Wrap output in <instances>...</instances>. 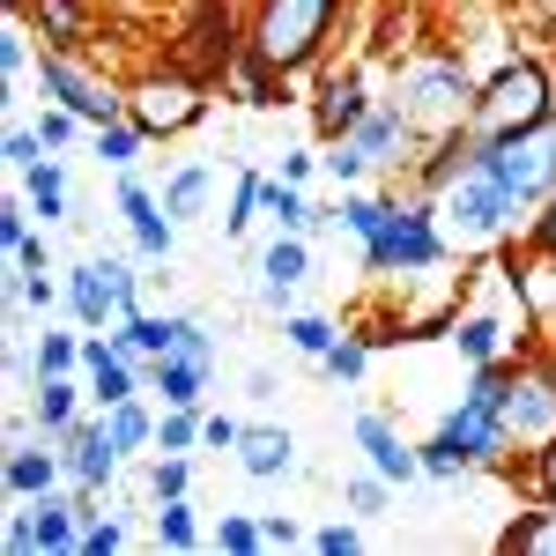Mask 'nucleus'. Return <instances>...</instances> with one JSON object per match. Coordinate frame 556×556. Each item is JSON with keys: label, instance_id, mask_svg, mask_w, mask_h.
<instances>
[{"label": "nucleus", "instance_id": "obj_1", "mask_svg": "<svg viewBox=\"0 0 556 556\" xmlns=\"http://www.w3.org/2000/svg\"><path fill=\"white\" fill-rule=\"evenodd\" d=\"M334 8H342V0H260V15H253V60H267L275 75L304 67V60L319 52V38H327Z\"/></svg>", "mask_w": 556, "mask_h": 556}, {"label": "nucleus", "instance_id": "obj_2", "mask_svg": "<svg viewBox=\"0 0 556 556\" xmlns=\"http://www.w3.org/2000/svg\"><path fill=\"white\" fill-rule=\"evenodd\" d=\"M513 208H519L513 186L490 172V156H475L468 172L445 186V208H438V215H445V230H453L460 245H490V238L513 223Z\"/></svg>", "mask_w": 556, "mask_h": 556}, {"label": "nucleus", "instance_id": "obj_3", "mask_svg": "<svg viewBox=\"0 0 556 556\" xmlns=\"http://www.w3.org/2000/svg\"><path fill=\"white\" fill-rule=\"evenodd\" d=\"M549 119V75L542 67H505L497 83L475 97V141L490 149V141H505V134H527V127H542Z\"/></svg>", "mask_w": 556, "mask_h": 556}, {"label": "nucleus", "instance_id": "obj_4", "mask_svg": "<svg viewBox=\"0 0 556 556\" xmlns=\"http://www.w3.org/2000/svg\"><path fill=\"white\" fill-rule=\"evenodd\" d=\"M468 97H475V89H468V75H460L453 60H430V67H416V75H408V104H401V119H408V134H416V127L460 134V119L475 112Z\"/></svg>", "mask_w": 556, "mask_h": 556}, {"label": "nucleus", "instance_id": "obj_5", "mask_svg": "<svg viewBox=\"0 0 556 556\" xmlns=\"http://www.w3.org/2000/svg\"><path fill=\"white\" fill-rule=\"evenodd\" d=\"M482 156H490V172L513 186V201H542V193L556 186V127H549V119H542V127H527V134L490 141Z\"/></svg>", "mask_w": 556, "mask_h": 556}, {"label": "nucleus", "instance_id": "obj_6", "mask_svg": "<svg viewBox=\"0 0 556 556\" xmlns=\"http://www.w3.org/2000/svg\"><path fill=\"white\" fill-rule=\"evenodd\" d=\"M371 245V267H430L438 260V230H430V215L424 208H386V223L364 238Z\"/></svg>", "mask_w": 556, "mask_h": 556}, {"label": "nucleus", "instance_id": "obj_7", "mask_svg": "<svg viewBox=\"0 0 556 556\" xmlns=\"http://www.w3.org/2000/svg\"><path fill=\"white\" fill-rule=\"evenodd\" d=\"M201 119V83H186V75H149V83L134 89V127L141 134H178Z\"/></svg>", "mask_w": 556, "mask_h": 556}, {"label": "nucleus", "instance_id": "obj_8", "mask_svg": "<svg viewBox=\"0 0 556 556\" xmlns=\"http://www.w3.org/2000/svg\"><path fill=\"white\" fill-rule=\"evenodd\" d=\"M438 445H445L453 460H497V453L513 445V430H505V416H497V408H482V401H460V416H445Z\"/></svg>", "mask_w": 556, "mask_h": 556}, {"label": "nucleus", "instance_id": "obj_9", "mask_svg": "<svg viewBox=\"0 0 556 556\" xmlns=\"http://www.w3.org/2000/svg\"><path fill=\"white\" fill-rule=\"evenodd\" d=\"M45 89H52V97H60L75 119H89V127H112V112H119V97L97 83V75H83L75 60H60V52L45 60Z\"/></svg>", "mask_w": 556, "mask_h": 556}, {"label": "nucleus", "instance_id": "obj_10", "mask_svg": "<svg viewBox=\"0 0 556 556\" xmlns=\"http://www.w3.org/2000/svg\"><path fill=\"white\" fill-rule=\"evenodd\" d=\"M505 430H513V438H556V379H527V371H513Z\"/></svg>", "mask_w": 556, "mask_h": 556}, {"label": "nucleus", "instance_id": "obj_11", "mask_svg": "<svg viewBox=\"0 0 556 556\" xmlns=\"http://www.w3.org/2000/svg\"><path fill=\"white\" fill-rule=\"evenodd\" d=\"M356 438H364V453H371V468L386 475V482H408V475H424V460L386 430V416H356Z\"/></svg>", "mask_w": 556, "mask_h": 556}, {"label": "nucleus", "instance_id": "obj_12", "mask_svg": "<svg viewBox=\"0 0 556 556\" xmlns=\"http://www.w3.org/2000/svg\"><path fill=\"white\" fill-rule=\"evenodd\" d=\"M67 445H75V453H67V468L83 475V482H104V475L119 468V445H112V430H104V424H97V430H75Z\"/></svg>", "mask_w": 556, "mask_h": 556}, {"label": "nucleus", "instance_id": "obj_13", "mask_svg": "<svg viewBox=\"0 0 556 556\" xmlns=\"http://www.w3.org/2000/svg\"><path fill=\"white\" fill-rule=\"evenodd\" d=\"M356 119H364V83L319 89V134H356Z\"/></svg>", "mask_w": 556, "mask_h": 556}, {"label": "nucleus", "instance_id": "obj_14", "mask_svg": "<svg viewBox=\"0 0 556 556\" xmlns=\"http://www.w3.org/2000/svg\"><path fill=\"white\" fill-rule=\"evenodd\" d=\"M238 460H245V475H282L290 468V438L282 430H245L238 438Z\"/></svg>", "mask_w": 556, "mask_h": 556}, {"label": "nucleus", "instance_id": "obj_15", "mask_svg": "<svg viewBox=\"0 0 556 556\" xmlns=\"http://www.w3.org/2000/svg\"><path fill=\"white\" fill-rule=\"evenodd\" d=\"M156 386H164L172 408H193L201 401V364L193 356H156Z\"/></svg>", "mask_w": 556, "mask_h": 556}, {"label": "nucleus", "instance_id": "obj_16", "mask_svg": "<svg viewBox=\"0 0 556 556\" xmlns=\"http://www.w3.org/2000/svg\"><path fill=\"white\" fill-rule=\"evenodd\" d=\"M8 490H15V497H45V490H52V453H23V445H15V453H8Z\"/></svg>", "mask_w": 556, "mask_h": 556}, {"label": "nucleus", "instance_id": "obj_17", "mask_svg": "<svg viewBox=\"0 0 556 556\" xmlns=\"http://www.w3.org/2000/svg\"><path fill=\"white\" fill-rule=\"evenodd\" d=\"M30 527H38V549H83V534H75V513H67V505H52V497H45L38 513H30Z\"/></svg>", "mask_w": 556, "mask_h": 556}, {"label": "nucleus", "instance_id": "obj_18", "mask_svg": "<svg viewBox=\"0 0 556 556\" xmlns=\"http://www.w3.org/2000/svg\"><path fill=\"white\" fill-rule=\"evenodd\" d=\"M38 30H45V38H60V45H75L89 30L83 0H38Z\"/></svg>", "mask_w": 556, "mask_h": 556}, {"label": "nucleus", "instance_id": "obj_19", "mask_svg": "<svg viewBox=\"0 0 556 556\" xmlns=\"http://www.w3.org/2000/svg\"><path fill=\"white\" fill-rule=\"evenodd\" d=\"M298 275H304V245L298 238H275V245H267V298L282 304V290H290Z\"/></svg>", "mask_w": 556, "mask_h": 556}, {"label": "nucleus", "instance_id": "obj_20", "mask_svg": "<svg viewBox=\"0 0 556 556\" xmlns=\"http://www.w3.org/2000/svg\"><path fill=\"white\" fill-rule=\"evenodd\" d=\"M505 549H527V556H556V505L549 513H527L513 527V534H505Z\"/></svg>", "mask_w": 556, "mask_h": 556}, {"label": "nucleus", "instance_id": "obj_21", "mask_svg": "<svg viewBox=\"0 0 556 556\" xmlns=\"http://www.w3.org/2000/svg\"><path fill=\"white\" fill-rule=\"evenodd\" d=\"M104 430H112V445H119V453H134V445H149V416H141L134 401H112V416H104Z\"/></svg>", "mask_w": 556, "mask_h": 556}, {"label": "nucleus", "instance_id": "obj_22", "mask_svg": "<svg viewBox=\"0 0 556 556\" xmlns=\"http://www.w3.org/2000/svg\"><path fill=\"white\" fill-rule=\"evenodd\" d=\"M260 208L275 215L282 230H304V223H312V208H304V201L290 193V186H260Z\"/></svg>", "mask_w": 556, "mask_h": 556}, {"label": "nucleus", "instance_id": "obj_23", "mask_svg": "<svg viewBox=\"0 0 556 556\" xmlns=\"http://www.w3.org/2000/svg\"><path fill=\"white\" fill-rule=\"evenodd\" d=\"M67 408H75V386L45 379V386H38V416H45V430H67Z\"/></svg>", "mask_w": 556, "mask_h": 556}, {"label": "nucleus", "instance_id": "obj_24", "mask_svg": "<svg viewBox=\"0 0 556 556\" xmlns=\"http://www.w3.org/2000/svg\"><path fill=\"white\" fill-rule=\"evenodd\" d=\"M134 149H141V127H97V156L104 164H134Z\"/></svg>", "mask_w": 556, "mask_h": 556}, {"label": "nucleus", "instance_id": "obj_25", "mask_svg": "<svg viewBox=\"0 0 556 556\" xmlns=\"http://www.w3.org/2000/svg\"><path fill=\"white\" fill-rule=\"evenodd\" d=\"M201 193H208V172H178L172 193H164V208H172V215H193V208H201Z\"/></svg>", "mask_w": 556, "mask_h": 556}, {"label": "nucleus", "instance_id": "obj_26", "mask_svg": "<svg viewBox=\"0 0 556 556\" xmlns=\"http://www.w3.org/2000/svg\"><path fill=\"white\" fill-rule=\"evenodd\" d=\"M156 534H164L172 549H193V519H186V505H178V497H164V513H156Z\"/></svg>", "mask_w": 556, "mask_h": 556}, {"label": "nucleus", "instance_id": "obj_27", "mask_svg": "<svg viewBox=\"0 0 556 556\" xmlns=\"http://www.w3.org/2000/svg\"><path fill=\"white\" fill-rule=\"evenodd\" d=\"M290 342H298L304 356H327V349H334V327H327V319H290Z\"/></svg>", "mask_w": 556, "mask_h": 556}, {"label": "nucleus", "instance_id": "obj_28", "mask_svg": "<svg viewBox=\"0 0 556 556\" xmlns=\"http://www.w3.org/2000/svg\"><path fill=\"white\" fill-rule=\"evenodd\" d=\"M30 193H38V215L52 223V215H60V172H52V164H30Z\"/></svg>", "mask_w": 556, "mask_h": 556}, {"label": "nucleus", "instance_id": "obj_29", "mask_svg": "<svg viewBox=\"0 0 556 556\" xmlns=\"http://www.w3.org/2000/svg\"><path fill=\"white\" fill-rule=\"evenodd\" d=\"M67 364H75V342H67V334H45V349H38V379H60Z\"/></svg>", "mask_w": 556, "mask_h": 556}, {"label": "nucleus", "instance_id": "obj_30", "mask_svg": "<svg viewBox=\"0 0 556 556\" xmlns=\"http://www.w3.org/2000/svg\"><path fill=\"white\" fill-rule=\"evenodd\" d=\"M460 349H468L475 364H490V349H497V319H468V327H460Z\"/></svg>", "mask_w": 556, "mask_h": 556}, {"label": "nucleus", "instance_id": "obj_31", "mask_svg": "<svg viewBox=\"0 0 556 556\" xmlns=\"http://www.w3.org/2000/svg\"><path fill=\"white\" fill-rule=\"evenodd\" d=\"M172 356H193V364H208V334H201L193 319H172Z\"/></svg>", "mask_w": 556, "mask_h": 556}, {"label": "nucleus", "instance_id": "obj_32", "mask_svg": "<svg viewBox=\"0 0 556 556\" xmlns=\"http://www.w3.org/2000/svg\"><path fill=\"white\" fill-rule=\"evenodd\" d=\"M193 438H208V424H193L186 408H172V424H164V453H186Z\"/></svg>", "mask_w": 556, "mask_h": 556}, {"label": "nucleus", "instance_id": "obj_33", "mask_svg": "<svg viewBox=\"0 0 556 556\" xmlns=\"http://www.w3.org/2000/svg\"><path fill=\"white\" fill-rule=\"evenodd\" d=\"M327 371L334 379H364V342H334L327 349Z\"/></svg>", "mask_w": 556, "mask_h": 556}, {"label": "nucleus", "instance_id": "obj_34", "mask_svg": "<svg viewBox=\"0 0 556 556\" xmlns=\"http://www.w3.org/2000/svg\"><path fill=\"white\" fill-rule=\"evenodd\" d=\"M342 223L356 230V238H371V230L386 223V208H379V201H349V208H342Z\"/></svg>", "mask_w": 556, "mask_h": 556}, {"label": "nucleus", "instance_id": "obj_35", "mask_svg": "<svg viewBox=\"0 0 556 556\" xmlns=\"http://www.w3.org/2000/svg\"><path fill=\"white\" fill-rule=\"evenodd\" d=\"M260 542H267V534H260L253 519H223V549H238V556H245V549H260Z\"/></svg>", "mask_w": 556, "mask_h": 556}, {"label": "nucleus", "instance_id": "obj_36", "mask_svg": "<svg viewBox=\"0 0 556 556\" xmlns=\"http://www.w3.org/2000/svg\"><path fill=\"white\" fill-rule=\"evenodd\" d=\"M38 149H45V134H8V164H15V172H30Z\"/></svg>", "mask_w": 556, "mask_h": 556}, {"label": "nucleus", "instance_id": "obj_37", "mask_svg": "<svg viewBox=\"0 0 556 556\" xmlns=\"http://www.w3.org/2000/svg\"><path fill=\"white\" fill-rule=\"evenodd\" d=\"M149 490H156V497H186V468H178V460H164V468L149 475Z\"/></svg>", "mask_w": 556, "mask_h": 556}, {"label": "nucleus", "instance_id": "obj_38", "mask_svg": "<svg viewBox=\"0 0 556 556\" xmlns=\"http://www.w3.org/2000/svg\"><path fill=\"white\" fill-rule=\"evenodd\" d=\"M119 542H127V534H119L112 519H104V527H89V534H83V549H89V556H112V549H119Z\"/></svg>", "mask_w": 556, "mask_h": 556}, {"label": "nucleus", "instance_id": "obj_39", "mask_svg": "<svg viewBox=\"0 0 556 556\" xmlns=\"http://www.w3.org/2000/svg\"><path fill=\"white\" fill-rule=\"evenodd\" d=\"M134 238H141V253H172V223H156V215H149Z\"/></svg>", "mask_w": 556, "mask_h": 556}, {"label": "nucleus", "instance_id": "obj_40", "mask_svg": "<svg viewBox=\"0 0 556 556\" xmlns=\"http://www.w3.org/2000/svg\"><path fill=\"white\" fill-rule=\"evenodd\" d=\"M45 149H60V141H67V134H75V112H45Z\"/></svg>", "mask_w": 556, "mask_h": 556}, {"label": "nucleus", "instance_id": "obj_41", "mask_svg": "<svg viewBox=\"0 0 556 556\" xmlns=\"http://www.w3.org/2000/svg\"><path fill=\"white\" fill-rule=\"evenodd\" d=\"M349 505H356V513H379L386 490H379V482H349Z\"/></svg>", "mask_w": 556, "mask_h": 556}, {"label": "nucleus", "instance_id": "obj_42", "mask_svg": "<svg viewBox=\"0 0 556 556\" xmlns=\"http://www.w3.org/2000/svg\"><path fill=\"white\" fill-rule=\"evenodd\" d=\"M319 549H327V556H349V549H356V527H327V534H319Z\"/></svg>", "mask_w": 556, "mask_h": 556}, {"label": "nucleus", "instance_id": "obj_43", "mask_svg": "<svg viewBox=\"0 0 556 556\" xmlns=\"http://www.w3.org/2000/svg\"><path fill=\"white\" fill-rule=\"evenodd\" d=\"M534 245H542V260H556V201H549V215L534 223Z\"/></svg>", "mask_w": 556, "mask_h": 556}, {"label": "nucleus", "instance_id": "obj_44", "mask_svg": "<svg viewBox=\"0 0 556 556\" xmlns=\"http://www.w3.org/2000/svg\"><path fill=\"white\" fill-rule=\"evenodd\" d=\"M542 482H549V497H556V445H549V460H542Z\"/></svg>", "mask_w": 556, "mask_h": 556}, {"label": "nucleus", "instance_id": "obj_45", "mask_svg": "<svg viewBox=\"0 0 556 556\" xmlns=\"http://www.w3.org/2000/svg\"><path fill=\"white\" fill-rule=\"evenodd\" d=\"M15 8H38V0H15Z\"/></svg>", "mask_w": 556, "mask_h": 556}, {"label": "nucleus", "instance_id": "obj_46", "mask_svg": "<svg viewBox=\"0 0 556 556\" xmlns=\"http://www.w3.org/2000/svg\"><path fill=\"white\" fill-rule=\"evenodd\" d=\"M549 379H556V356H549Z\"/></svg>", "mask_w": 556, "mask_h": 556}]
</instances>
